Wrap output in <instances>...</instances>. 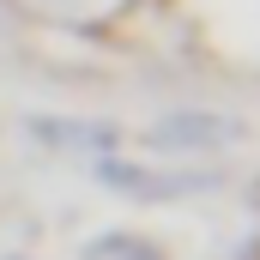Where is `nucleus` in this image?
I'll use <instances>...</instances> for the list:
<instances>
[{
	"mask_svg": "<svg viewBox=\"0 0 260 260\" xmlns=\"http://www.w3.org/2000/svg\"><path fill=\"white\" fill-rule=\"evenodd\" d=\"M157 139H230L224 121H170V127H157Z\"/></svg>",
	"mask_w": 260,
	"mask_h": 260,
	"instance_id": "obj_1",
	"label": "nucleus"
}]
</instances>
